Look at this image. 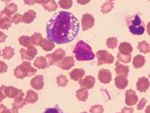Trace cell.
Returning a JSON list of instances; mask_svg holds the SVG:
<instances>
[{"label":"cell","instance_id":"40","mask_svg":"<svg viewBox=\"0 0 150 113\" xmlns=\"http://www.w3.org/2000/svg\"><path fill=\"white\" fill-rule=\"evenodd\" d=\"M44 113H63L62 111L60 110L58 106H55V107H52V108H47L46 110Z\"/></svg>","mask_w":150,"mask_h":113},{"label":"cell","instance_id":"4","mask_svg":"<svg viewBox=\"0 0 150 113\" xmlns=\"http://www.w3.org/2000/svg\"><path fill=\"white\" fill-rule=\"evenodd\" d=\"M129 29L131 34L135 35V36H142L145 32V28L142 24V20L139 16H135L134 20L132 21V24L129 25Z\"/></svg>","mask_w":150,"mask_h":113},{"label":"cell","instance_id":"43","mask_svg":"<svg viewBox=\"0 0 150 113\" xmlns=\"http://www.w3.org/2000/svg\"><path fill=\"white\" fill-rule=\"evenodd\" d=\"M8 69V66L7 64H5L4 61H1L0 60V73H4Z\"/></svg>","mask_w":150,"mask_h":113},{"label":"cell","instance_id":"51","mask_svg":"<svg viewBox=\"0 0 150 113\" xmlns=\"http://www.w3.org/2000/svg\"><path fill=\"white\" fill-rule=\"evenodd\" d=\"M4 110H6V107L3 104H0V113H2Z\"/></svg>","mask_w":150,"mask_h":113},{"label":"cell","instance_id":"45","mask_svg":"<svg viewBox=\"0 0 150 113\" xmlns=\"http://www.w3.org/2000/svg\"><path fill=\"white\" fill-rule=\"evenodd\" d=\"M121 113H134V110H133V108L124 107V108L122 110V112Z\"/></svg>","mask_w":150,"mask_h":113},{"label":"cell","instance_id":"26","mask_svg":"<svg viewBox=\"0 0 150 113\" xmlns=\"http://www.w3.org/2000/svg\"><path fill=\"white\" fill-rule=\"evenodd\" d=\"M38 99V95L36 92L31 91V90H29L27 92V95H26V99H25V101L27 103H35L36 102Z\"/></svg>","mask_w":150,"mask_h":113},{"label":"cell","instance_id":"37","mask_svg":"<svg viewBox=\"0 0 150 113\" xmlns=\"http://www.w3.org/2000/svg\"><path fill=\"white\" fill-rule=\"evenodd\" d=\"M25 103H26V101L23 100V98H21V99H16L14 103H13V108L16 109V110L19 109V108H22L25 104Z\"/></svg>","mask_w":150,"mask_h":113},{"label":"cell","instance_id":"10","mask_svg":"<svg viewBox=\"0 0 150 113\" xmlns=\"http://www.w3.org/2000/svg\"><path fill=\"white\" fill-rule=\"evenodd\" d=\"M94 23H95V19H94L92 15L88 14V13L83 15V16H82V28L84 31L92 28L94 26Z\"/></svg>","mask_w":150,"mask_h":113},{"label":"cell","instance_id":"1","mask_svg":"<svg viewBox=\"0 0 150 113\" xmlns=\"http://www.w3.org/2000/svg\"><path fill=\"white\" fill-rule=\"evenodd\" d=\"M79 30V23L74 15L68 11H59L47 23V39L58 44H66L74 41Z\"/></svg>","mask_w":150,"mask_h":113},{"label":"cell","instance_id":"44","mask_svg":"<svg viewBox=\"0 0 150 113\" xmlns=\"http://www.w3.org/2000/svg\"><path fill=\"white\" fill-rule=\"evenodd\" d=\"M4 85H2L1 87H0V103L4 100V99L5 98V95H4V92H3V90H4Z\"/></svg>","mask_w":150,"mask_h":113},{"label":"cell","instance_id":"22","mask_svg":"<svg viewBox=\"0 0 150 113\" xmlns=\"http://www.w3.org/2000/svg\"><path fill=\"white\" fill-rule=\"evenodd\" d=\"M35 17H36V12L30 10L23 15V22L25 23H30L34 21Z\"/></svg>","mask_w":150,"mask_h":113},{"label":"cell","instance_id":"7","mask_svg":"<svg viewBox=\"0 0 150 113\" xmlns=\"http://www.w3.org/2000/svg\"><path fill=\"white\" fill-rule=\"evenodd\" d=\"M4 92L5 97L8 98H14V99H21L23 97V92L22 90L16 89L12 86H4Z\"/></svg>","mask_w":150,"mask_h":113},{"label":"cell","instance_id":"48","mask_svg":"<svg viewBox=\"0 0 150 113\" xmlns=\"http://www.w3.org/2000/svg\"><path fill=\"white\" fill-rule=\"evenodd\" d=\"M2 113H18V112H17V110H16V109H14V108H13V109H11V110H7V109H6V110H4V111Z\"/></svg>","mask_w":150,"mask_h":113},{"label":"cell","instance_id":"27","mask_svg":"<svg viewBox=\"0 0 150 113\" xmlns=\"http://www.w3.org/2000/svg\"><path fill=\"white\" fill-rule=\"evenodd\" d=\"M19 43L23 46V47H26V48H30L31 46H33V43L31 41V37L30 36H23L19 38Z\"/></svg>","mask_w":150,"mask_h":113},{"label":"cell","instance_id":"57","mask_svg":"<svg viewBox=\"0 0 150 113\" xmlns=\"http://www.w3.org/2000/svg\"><path fill=\"white\" fill-rule=\"evenodd\" d=\"M82 113H87V112H82Z\"/></svg>","mask_w":150,"mask_h":113},{"label":"cell","instance_id":"5","mask_svg":"<svg viewBox=\"0 0 150 113\" xmlns=\"http://www.w3.org/2000/svg\"><path fill=\"white\" fill-rule=\"evenodd\" d=\"M66 55V52L63 50V49H57L55 50L53 54H49L45 57L46 60H47V66L50 67L52 65H54V63H58L60 62V60H62Z\"/></svg>","mask_w":150,"mask_h":113},{"label":"cell","instance_id":"21","mask_svg":"<svg viewBox=\"0 0 150 113\" xmlns=\"http://www.w3.org/2000/svg\"><path fill=\"white\" fill-rule=\"evenodd\" d=\"M12 21L11 17L0 14V28L2 29H8L11 26Z\"/></svg>","mask_w":150,"mask_h":113},{"label":"cell","instance_id":"29","mask_svg":"<svg viewBox=\"0 0 150 113\" xmlns=\"http://www.w3.org/2000/svg\"><path fill=\"white\" fill-rule=\"evenodd\" d=\"M14 49L11 47H6L3 50V57L6 60H10L14 55Z\"/></svg>","mask_w":150,"mask_h":113},{"label":"cell","instance_id":"31","mask_svg":"<svg viewBox=\"0 0 150 113\" xmlns=\"http://www.w3.org/2000/svg\"><path fill=\"white\" fill-rule=\"evenodd\" d=\"M42 36L40 33H35L32 36H31V41L33 45H36V46H41V44L42 43Z\"/></svg>","mask_w":150,"mask_h":113},{"label":"cell","instance_id":"53","mask_svg":"<svg viewBox=\"0 0 150 113\" xmlns=\"http://www.w3.org/2000/svg\"><path fill=\"white\" fill-rule=\"evenodd\" d=\"M146 113H150V105H149L146 109Z\"/></svg>","mask_w":150,"mask_h":113},{"label":"cell","instance_id":"50","mask_svg":"<svg viewBox=\"0 0 150 113\" xmlns=\"http://www.w3.org/2000/svg\"><path fill=\"white\" fill-rule=\"evenodd\" d=\"M23 2H24V4H29V5H33L34 4H35V0H23Z\"/></svg>","mask_w":150,"mask_h":113},{"label":"cell","instance_id":"49","mask_svg":"<svg viewBox=\"0 0 150 113\" xmlns=\"http://www.w3.org/2000/svg\"><path fill=\"white\" fill-rule=\"evenodd\" d=\"M90 1H91V0H77L78 4H82V5H84V4H88V3H89Z\"/></svg>","mask_w":150,"mask_h":113},{"label":"cell","instance_id":"24","mask_svg":"<svg viewBox=\"0 0 150 113\" xmlns=\"http://www.w3.org/2000/svg\"><path fill=\"white\" fill-rule=\"evenodd\" d=\"M34 66L39 69H45L48 66H47V62L46 60L45 57H38L35 61H34Z\"/></svg>","mask_w":150,"mask_h":113},{"label":"cell","instance_id":"58","mask_svg":"<svg viewBox=\"0 0 150 113\" xmlns=\"http://www.w3.org/2000/svg\"><path fill=\"white\" fill-rule=\"evenodd\" d=\"M149 77H150V73H149Z\"/></svg>","mask_w":150,"mask_h":113},{"label":"cell","instance_id":"55","mask_svg":"<svg viewBox=\"0 0 150 113\" xmlns=\"http://www.w3.org/2000/svg\"><path fill=\"white\" fill-rule=\"evenodd\" d=\"M107 1H110V2H111V1H114V0H107Z\"/></svg>","mask_w":150,"mask_h":113},{"label":"cell","instance_id":"30","mask_svg":"<svg viewBox=\"0 0 150 113\" xmlns=\"http://www.w3.org/2000/svg\"><path fill=\"white\" fill-rule=\"evenodd\" d=\"M138 49H139L140 52H142L143 54H148V53H149L150 47L147 42L142 41V42L139 43V44H138Z\"/></svg>","mask_w":150,"mask_h":113},{"label":"cell","instance_id":"39","mask_svg":"<svg viewBox=\"0 0 150 113\" xmlns=\"http://www.w3.org/2000/svg\"><path fill=\"white\" fill-rule=\"evenodd\" d=\"M91 113H104V107L101 104L93 105L90 110Z\"/></svg>","mask_w":150,"mask_h":113},{"label":"cell","instance_id":"6","mask_svg":"<svg viewBox=\"0 0 150 113\" xmlns=\"http://www.w3.org/2000/svg\"><path fill=\"white\" fill-rule=\"evenodd\" d=\"M98 58V65L100 66L102 64H111L114 62V56L107 52L106 50H99L96 54Z\"/></svg>","mask_w":150,"mask_h":113},{"label":"cell","instance_id":"36","mask_svg":"<svg viewBox=\"0 0 150 113\" xmlns=\"http://www.w3.org/2000/svg\"><path fill=\"white\" fill-rule=\"evenodd\" d=\"M59 4L63 9H70L73 6V0H60Z\"/></svg>","mask_w":150,"mask_h":113},{"label":"cell","instance_id":"2","mask_svg":"<svg viewBox=\"0 0 150 113\" xmlns=\"http://www.w3.org/2000/svg\"><path fill=\"white\" fill-rule=\"evenodd\" d=\"M74 54L78 60H91L95 58V55L90 46L83 41H79L76 44Z\"/></svg>","mask_w":150,"mask_h":113},{"label":"cell","instance_id":"52","mask_svg":"<svg viewBox=\"0 0 150 113\" xmlns=\"http://www.w3.org/2000/svg\"><path fill=\"white\" fill-rule=\"evenodd\" d=\"M147 31H148V34L150 36V22L148 23V25H147Z\"/></svg>","mask_w":150,"mask_h":113},{"label":"cell","instance_id":"42","mask_svg":"<svg viewBox=\"0 0 150 113\" xmlns=\"http://www.w3.org/2000/svg\"><path fill=\"white\" fill-rule=\"evenodd\" d=\"M146 103H147V99H142V100L138 103V104H137V110L141 111V110L144 109V106H145Z\"/></svg>","mask_w":150,"mask_h":113},{"label":"cell","instance_id":"33","mask_svg":"<svg viewBox=\"0 0 150 113\" xmlns=\"http://www.w3.org/2000/svg\"><path fill=\"white\" fill-rule=\"evenodd\" d=\"M113 7H114V4L112 2H106L101 6V11H102V13L106 14V13L110 12L113 9Z\"/></svg>","mask_w":150,"mask_h":113},{"label":"cell","instance_id":"18","mask_svg":"<svg viewBox=\"0 0 150 113\" xmlns=\"http://www.w3.org/2000/svg\"><path fill=\"white\" fill-rule=\"evenodd\" d=\"M71 79L75 81H79L82 80V78L85 75V71L83 69H79V68H75L74 70H73L72 72H70L69 73Z\"/></svg>","mask_w":150,"mask_h":113},{"label":"cell","instance_id":"17","mask_svg":"<svg viewBox=\"0 0 150 113\" xmlns=\"http://www.w3.org/2000/svg\"><path fill=\"white\" fill-rule=\"evenodd\" d=\"M16 11H17V5L14 4V3H12V4H8L6 6H5V8L1 11V15H4V16H8V17H11V15L15 14L16 12Z\"/></svg>","mask_w":150,"mask_h":113},{"label":"cell","instance_id":"13","mask_svg":"<svg viewBox=\"0 0 150 113\" xmlns=\"http://www.w3.org/2000/svg\"><path fill=\"white\" fill-rule=\"evenodd\" d=\"M149 80L148 78H146V77H142V78H139V80H137L136 88H137V90L139 92H145L149 88Z\"/></svg>","mask_w":150,"mask_h":113},{"label":"cell","instance_id":"54","mask_svg":"<svg viewBox=\"0 0 150 113\" xmlns=\"http://www.w3.org/2000/svg\"><path fill=\"white\" fill-rule=\"evenodd\" d=\"M1 1L5 2V3H8V2H10V1H12V0H1Z\"/></svg>","mask_w":150,"mask_h":113},{"label":"cell","instance_id":"20","mask_svg":"<svg viewBox=\"0 0 150 113\" xmlns=\"http://www.w3.org/2000/svg\"><path fill=\"white\" fill-rule=\"evenodd\" d=\"M115 71H116V73H117L119 75L127 76L129 74V68L128 66H125V65L121 64L119 61H117Z\"/></svg>","mask_w":150,"mask_h":113},{"label":"cell","instance_id":"3","mask_svg":"<svg viewBox=\"0 0 150 113\" xmlns=\"http://www.w3.org/2000/svg\"><path fill=\"white\" fill-rule=\"evenodd\" d=\"M37 70L32 68L31 64L28 61H23L20 66L16 67L14 70V74L17 79H23L26 76H32L36 73Z\"/></svg>","mask_w":150,"mask_h":113},{"label":"cell","instance_id":"34","mask_svg":"<svg viewBox=\"0 0 150 113\" xmlns=\"http://www.w3.org/2000/svg\"><path fill=\"white\" fill-rule=\"evenodd\" d=\"M106 45L109 48H115L117 45V38L116 37L108 38L106 41Z\"/></svg>","mask_w":150,"mask_h":113},{"label":"cell","instance_id":"41","mask_svg":"<svg viewBox=\"0 0 150 113\" xmlns=\"http://www.w3.org/2000/svg\"><path fill=\"white\" fill-rule=\"evenodd\" d=\"M11 21H12V23H14L15 24L19 23L20 22L23 21V15L16 14L15 16H13V17L11 18Z\"/></svg>","mask_w":150,"mask_h":113},{"label":"cell","instance_id":"25","mask_svg":"<svg viewBox=\"0 0 150 113\" xmlns=\"http://www.w3.org/2000/svg\"><path fill=\"white\" fill-rule=\"evenodd\" d=\"M54 43L49 39H43L42 43L41 44V47L42 48L43 50H45L47 52H49L51 50H53L54 48Z\"/></svg>","mask_w":150,"mask_h":113},{"label":"cell","instance_id":"35","mask_svg":"<svg viewBox=\"0 0 150 113\" xmlns=\"http://www.w3.org/2000/svg\"><path fill=\"white\" fill-rule=\"evenodd\" d=\"M117 59L119 61H122L123 63H129L131 60V55H122L120 53H118Z\"/></svg>","mask_w":150,"mask_h":113},{"label":"cell","instance_id":"38","mask_svg":"<svg viewBox=\"0 0 150 113\" xmlns=\"http://www.w3.org/2000/svg\"><path fill=\"white\" fill-rule=\"evenodd\" d=\"M67 82H68V80H67V77L65 75H59L57 77V83H58L59 86L64 87V86L67 85Z\"/></svg>","mask_w":150,"mask_h":113},{"label":"cell","instance_id":"47","mask_svg":"<svg viewBox=\"0 0 150 113\" xmlns=\"http://www.w3.org/2000/svg\"><path fill=\"white\" fill-rule=\"evenodd\" d=\"M35 3H37V4H42V5H44L46 4L47 2H49L50 0H35Z\"/></svg>","mask_w":150,"mask_h":113},{"label":"cell","instance_id":"32","mask_svg":"<svg viewBox=\"0 0 150 113\" xmlns=\"http://www.w3.org/2000/svg\"><path fill=\"white\" fill-rule=\"evenodd\" d=\"M42 6L47 11H54L57 9V4L55 3L54 0H50L49 2H47L46 4L42 5Z\"/></svg>","mask_w":150,"mask_h":113},{"label":"cell","instance_id":"9","mask_svg":"<svg viewBox=\"0 0 150 113\" xmlns=\"http://www.w3.org/2000/svg\"><path fill=\"white\" fill-rule=\"evenodd\" d=\"M74 58L72 56L65 57L62 60H60V62L56 63V66L60 68L63 70H68L70 68H72L74 65Z\"/></svg>","mask_w":150,"mask_h":113},{"label":"cell","instance_id":"15","mask_svg":"<svg viewBox=\"0 0 150 113\" xmlns=\"http://www.w3.org/2000/svg\"><path fill=\"white\" fill-rule=\"evenodd\" d=\"M31 86L35 90H41L42 89L44 82H43V76L42 75H37L35 78H33L30 81Z\"/></svg>","mask_w":150,"mask_h":113},{"label":"cell","instance_id":"19","mask_svg":"<svg viewBox=\"0 0 150 113\" xmlns=\"http://www.w3.org/2000/svg\"><path fill=\"white\" fill-rule=\"evenodd\" d=\"M119 53L122 55H131L133 51V47L129 43H122L119 45Z\"/></svg>","mask_w":150,"mask_h":113},{"label":"cell","instance_id":"28","mask_svg":"<svg viewBox=\"0 0 150 113\" xmlns=\"http://www.w3.org/2000/svg\"><path fill=\"white\" fill-rule=\"evenodd\" d=\"M77 99H79V101H86L87 98H88V92L86 89H79L77 91L76 93Z\"/></svg>","mask_w":150,"mask_h":113},{"label":"cell","instance_id":"8","mask_svg":"<svg viewBox=\"0 0 150 113\" xmlns=\"http://www.w3.org/2000/svg\"><path fill=\"white\" fill-rule=\"evenodd\" d=\"M20 54H21L22 60H31L34 59V57L37 55V49L34 46H31L30 48H27V49L21 48L20 49Z\"/></svg>","mask_w":150,"mask_h":113},{"label":"cell","instance_id":"11","mask_svg":"<svg viewBox=\"0 0 150 113\" xmlns=\"http://www.w3.org/2000/svg\"><path fill=\"white\" fill-rule=\"evenodd\" d=\"M138 97L136 95L135 91L133 90H128L125 93V103L129 106H132L137 104Z\"/></svg>","mask_w":150,"mask_h":113},{"label":"cell","instance_id":"56","mask_svg":"<svg viewBox=\"0 0 150 113\" xmlns=\"http://www.w3.org/2000/svg\"><path fill=\"white\" fill-rule=\"evenodd\" d=\"M0 55H1V51H0Z\"/></svg>","mask_w":150,"mask_h":113},{"label":"cell","instance_id":"16","mask_svg":"<svg viewBox=\"0 0 150 113\" xmlns=\"http://www.w3.org/2000/svg\"><path fill=\"white\" fill-rule=\"evenodd\" d=\"M129 80L127 79V76L124 75H118L115 78V85L118 88V89H125L128 85Z\"/></svg>","mask_w":150,"mask_h":113},{"label":"cell","instance_id":"14","mask_svg":"<svg viewBox=\"0 0 150 113\" xmlns=\"http://www.w3.org/2000/svg\"><path fill=\"white\" fill-rule=\"evenodd\" d=\"M95 85V78L88 75L79 82V85L82 89H91Z\"/></svg>","mask_w":150,"mask_h":113},{"label":"cell","instance_id":"46","mask_svg":"<svg viewBox=\"0 0 150 113\" xmlns=\"http://www.w3.org/2000/svg\"><path fill=\"white\" fill-rule=\"evenodd\" d=\"M6 36H5V34L4 33H3L1 30H0V43H4L5 40H6Z\"/></svg>","mask_w":150,"mask_h":113},{"label":"cell","instance_id":"23","mask_svg":"<svg viewBox=\"0 0 150 113\" xmlns=\"http://www.w3.org/2000/svg\"><path fill=\"white\" fill-rule=\"evenodd\" d=\"M145 62H146L145 57L141 55H138L135 56L134 60H133V66L135 68L138 69V68H142L145 65Z\"/></svg>","mask_w":150,"mask_h":113},{"label":"cell","instance_id":"12","mask_svg":"<svg viewBox=\"0 0 150 113\" xmlns=\"http://www.w3.org/2000/svg\"><path fill=\"white\" fill-rule=\"evenodd\" d=\"M98 80L103 84H109L112 80V74L110 71L107 69H101L98 72Z\"/></svg>","mask_w":150,"mask_h":113}]
</instances>
